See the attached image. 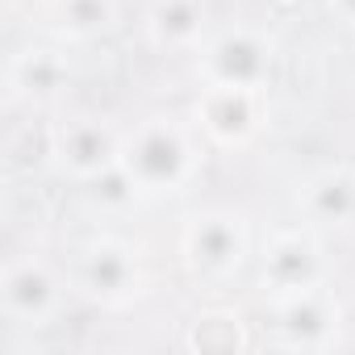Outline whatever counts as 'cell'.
<instances>
[{
    "label": "cell",
    "instance_id": "6da1fadb",
    "mask_svg": "<svg viewBox=\"0 0 355 355\" xmlns=\"http://www.w3.org/2000/svg\"><path fill=\"white\" fill-rule=\"evenodd\" d=\"M121 167L138 180L146 197H167L184 193L197 171H201V150L193 142V130L175 117H146L125 134Z\"/></svg>",
    "mask_w": 355,
    "mask_h": 355
},
{
    "label": "cell",
    "instance_id": "7a4b0ae2",
    "mask_svg": "<svg viewBox=\"0 0 355 355\" xmlns=\"http://www.w3.org/2000/svg\"><path fill=\"white\" fill-rule=\"evenodd\" d=\"M251 255V226L239 209H201L184 222L180 234V259L189 276L205 284H226L239 276V268Z\"/></svg>",
    "mask_w": 355,
    "mask_h": 355
},
{
    "label": "cell",
    "instance_id": "3957f363",
    "mask_svg": "<svg viewBox=\"0 0 355 355\" xmlns=\"http://www.w3.org/2000/svg\"><path fill=\"white\" fill-rule=\"evenodd\" d=\"M71 288L101 309H125L130 301H138L146 293V263L125 239L101 234L80 247Z\"/></svg>",
    "mask_w": 355,
    "mask_h": 355
},
{
    "label": "cell",
    "instance_id": "277c9868",
    "mask_svg": "<svg viewBox=\"0 0 355 355\" xmlns=\"http://www.w3.org/2000/svg\"><path fill=\"white\" fill-rule=\"evenodd\" d=\"M67 305V284L63 276L38 259V255H17L0 272V313L21 330H42L51 326Z\"/></svg>",
    "mask_w": 355,
    "mask_h": 355
},
{
    "label": "cell",
    "instance_id": "5b68a950",
    "mask_svg": "<svg viewBox=\"0 0 355 355\" xmlns=\"http://www.w3.org/2000/svg\"><path fill=\"white\" fill-rule=\"evenodd\" d=\"M121 150H125V134L105 117H67L51 130L46 142L51 163L76 184H92L96 175L113 171L121 163Z\"/></svg>",
    "mask_w": 355,
    "mask_h": 355
},
{
    "label": "cell",
    "instance_id": "8992f818",
    "mask_svg": "<svg viewBox=\"0 0 355 355\" xmlns=\"http://www.w3.org/2000/svg\"><path fill=\"white\" fill-rule=\"evenodd\" d=\"M276 67V42L255 26H234L209 34L201 46V80L226 88H268Z\"/></svg>",
    "mask_w": 355,
    "mask_h": 355
},
{
    "label": "cell",
    "instance_id": "52a82bcc",
    "mask_svg": "<svg viewBox=\"0 0 355 355\" xmlns=\"http://www.w3.org/2000/svg\"><path fill=\"white\" fill-rule=\"evenodd\" d=\"M197 130L222 146V150H243L259 138L268 121V96L263 88H226V84H205L197 105H193Z\"/></svg>",
    "mask_w": 355,
    "mask_h": 355
},
{
    "label": "cell",
    "instance_id": "ba28073f",
    "mask_svg": "<svg viewBox=\"0 0 355 355\" xmlns=\"http://www.w3.org/2000/svg\"><path fill=\"white\" fill-rule=\"evenodd\" d=\"M343 334V305L326 284L272 297V343L288 351H330Z\"/></svg>",
    "mask_w": 355,
    "mask_h": 355
},
{
    "label": "cell",
    "instance_id": "9c48e42d",
    "mask_svg": "<svg viewBox=\"0 0 355 355\" xmlns=\"http://www.w3.org/2000/svg\"><path fill=\"white\" fill-rule=\"evenodd\" d=\"M259 284L268 297H288L326 284V251L309 226L276 230L259 255Z\"/></svg>",
    "mask_w": 355,
    "mask_h": 355
},
{
    "label": "cell",
    "instance_id": "30bf717a",
    "mask_svg": "<svg viewBox=\"0 0 355 355\" xmlns=\"http://www.w3.org/2000/svg\"><path fill=\"white\" fill-rule=\"evenodd\" d=\"M309 230H351L355 226V167H322L297 193Z\"/></svg>",
    "mask_w": 355,
    "mask_h": 355
},
{
    "label": "cell",
    "instance_id": "8fae6325",
    "mask_svg": "<svg viewBox=\"0 0 355 355\" xmlns=\"http://www.w3.org/2000/svg\"><path fill=\"white\" fill-rule=\"evenodd\" d=\"M71 88V63L59 46H26L9 59V101L51 105Z\"/></svg>",
    "mask_w": 355,
    "mask_h": 355
},
{
    "label": "cell",
    "instance_id": "7c38bea8",
    "mask_svg": "<svg viewBox=\"0 0 355 355\" xmlns=\"http://www.w3.org/2000/svg\"><path fill=\"white\" fill-rule=\"evenodd\" d=\"M146 38L163 55H193L209 42V9L205 0H150Z\"/></svg>",
    "mask_w": 355,
    "mask_h": 355
},
{
    "label": "cell",
    "instance_id": "4fadbf2b",
    "mask_svg": "<svg viewBox=\"0 0 355 355\" xmlns=\"http://www.w3.org/2000/svg\"><path fill=\"white\" fill-rule=\"evenodd\" d=\"M55 34L67 42H92L117 26V0H55Z\"/></svg>",
    "mask_w": 355,
    "mask_h": 355
},
{
    "label": "cell",
    "instance_id": "5bb4252c",
    "mask_svg": "<svg viewBox=\"0 0 355 355\" xmlns=\"http://www.w3.org/2000/svg\"><path fill=\"white\" fill-rule=\"evenodd\" d=\"M84 197H88V205L96 209V214H109V218H117V214H125V209H134L146 193L138 189V180L117 163L113 171H105V175H96L92 184H84Z\"/></svg>",
    "mask_w": 355,
    "mask_h": 355
},
{
    "label": "cell",
    "instance_id": "9a60e30c",
    "mask_svg": "<svg viewBox=\"0 0 355 355\" xmlns=\"http://www.w3.org/2000/svg\"><path fill=\"white\" fill-rule=\"evenodd\" d=\"M189 347L193 351H239V347H247V334L234 313H205L193 322Z\"/></svg>",
    "mask_w": 355,
    "mask_h": 355
},
{
    "label": "cell",
    "instance_id": "2e32d148",
    "mask_svg": "<svg viewBox=\"0 0 355 355\" xmlns=\"http://www.w3.org/2000/svg\"><path fill=\"white\" fill-rule=\"evenodd\" d=\"M326 9H330L343 26H355V0H326Z\"/></svg>",
    "mask_w": 355,
    "mask_h": 355
}]
</instances>
